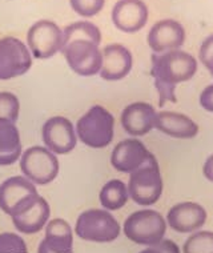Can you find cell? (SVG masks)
I'll return each instance as SVG.
<instances>
[{"label": "cell", "instance_id": "1", "mask_svg": "<svg viewBox=\"0 0 213 253\" xmlns=\"http://www.w3.org/2000/svg\"><path fill=\"white\" fill-rule=\"evenodd\" d=\"M63 48L67 64L79 76H95L101 68V32L88 20L68 24L63 30Z\"/></svg>", "mask_w": 213, "mask_h": 253}, {"label": "cell", "instance_id": "2", "mask_svg": "<svg viewBox=\"0 0 213 253\" xmlns=\"http://www.w3.org/2000/svg\"><path fill=\"white\" fill-rule=\"evenodd\" d=\"M151 60V76L155 80V88L159 93V105L163 107L167 101L176 103V87L195 76L197 60L191 53L180 49L153 53Z\"/></svg>", "mask_w": 213, "mask_h": 253}, {"label": "cell", "instance_id": "3", "mask_svg": "<svg viewBox=\"0 0 213 253\" xmlns=\"http://www.w3.org/2000/svg\"><path fill=\"white\" fill-rule=\"evenodd\" d=\"M78 139L89 148L108 147L115 135V118L103 105H92L76 123Z\"/></svg>", "mask_w": 213, "mask_h": 253}, {"label": "cell", "instance_id": "4", "mask_svg": "<svg viewBox=\"0 0 213 253\" xmlns=\"http://www.w3.org/2000/svg\"><path fill=\"white\" fill-rule=\"evenodd\" d=\"M127 188L130 199L141 207H149L159 201L163 195V177L153 153L143 166L129 173Z\"/></svg>", "mask_w": 213, "mask_h": 253}, {"label": "cell", "instance_id": "5", "mask_svg": "<svg viewBox=\"0 0 213 253\" xmlns=\"http://www.w3.org/2000/svg\"><path fill=\"white\" fill-rule=\"evenodd\" d=\"M122 227L113 214L105 210H87L79 214L75 233L91 243H112L118 239Z\"/></svg>", "mask_w": 213, "mask_h": 253}, {"label": "cell", "instance_id": "6", "mask_svg": "<svg viewBox=\"0 0 213 253\" xmlns=\"http://www.w3.org/2000/svg\"><path fill=\"white\" fill-rule=\"evenodd\" d=\"M123 231L132 243L151 247L164 239L167 221L157 211L140 210L126 218Z\"/></svg>", "mask_w": 213, "mask_h": 253}, {"label": "cell", "instance_id": "7", "mask_svg": "<svg viewBox=\"0 0 213 253\" xmlns=\"http://www.w3.org/2000/svg\"><path fill=\"white\" fill-rule=\"evenodd\" d=\"M59 159L45 147L34 145L20 156V170L23 176L36 185L52 183L59 175Z\"/></svg>", "mask_w": 213, "mask_h": 253}, {"label": "cell", "instance_id": "8", "mask_svg": "<svg viewBox=\"0 0 213 253\" xmlns=\"http://www.w3.org/2000/svg\"><path fill=\"white\" fill-rule=\"evenodd\" d=\"M63 30L56 23L42 19L34 23L27 32V47L36 59H49L63 48Z\"/></svg>", "mask_w": 213, "mask_h": 253}, {"label": "cell", "instance_id": "9", "mask_svg": "<svg viewBox=\"0 0 213 253\" xmlns=\"http://www.w3.org/2000/svg\"><path fill=\"white\" fill-rule=\"evenodd\" d=\"M32 67V55L22 40L13 36L0 39V80L26 75Z\"/></svg>", "mask_w": 213, "mask_h": 253}, {"label": "cell", "instance_id": "10", "mask_svg": "<svg viewBox=\"0 0 213 253\" xmlns=\"http://www.w3.org/2000/svg\"><path fill=\"white\" fill-rule=\"evenodd\" d=\"M39 196L35 184L24 176H12L0 184V210L12 217Z\"/></svg>", "mask_w": 213, "mask_h": 253}, {"label": "cell", "instance_id": "11", "mask_svg": "<svg viewBox=\"0 0 213 253\" xmlns=\"http://www.w3.org/2000/svg\"><path fill=\"white\" fill-rule=\"evenodd\" d=\"M45 148L55 155H67L74 151L78 136L74 124L64 116H53L44 123L42 129Z\"/></svg>", "mask_w": 213, "mask_h": 253}, {"label": "cell", "instance_id": "12", "mask_svg": "<svg viewBox=\"0 0 213 253\" xmlns=\"http://www.w3.org/2000/svg\"><path fill=\"white\" fill-rule=\"evenodd\" d=\"M148 7L143 0H119L111 12L113 26L126 34H135L143 30L148 22Z\"/></svg>", "mask_w": 213, "mask_h": 253}, {"label": "cell", "instance_id": "13", "mask_svg": "<svg viewBox=\"0 0 213 253\" xmlns=\"http://www.w3.org/2000/svg\"><path fill=\"white\" fill-rule=\"evenodd\" d=\"M147 42L153 53H163L180 49L185 43V30L174 19H163L149 30Z\"/></svg>", "mask_w": 213, "mask_h": 253}, {"label": "cell", "instance_id": "14", "mask_svg": "<svg viewBox=\"0 0 213 253\" xmlns=\"http://www.w3.org/2000/svg\"><path fill=\"white\" fill-rule=\"evenodd\" d=\"M152 153L136 137L122 140L111 153V164L122 173H132L143 166Z\"/></svg>", "mask_w": 213, "mask_h": 253}, {"label": "cell", "instance_id": "15", "mask_svg": "<svg viewBox=\"0 0 213 253\" xmlns=\"http://www.w3.org/2000/svg\"><path fill=\"white\" fill-rule=\"evenodd\" d=\"M166 221L177 233H192L203 228L207 221V211L199 203L184 201L168 211Z\"/></svg>", "mask_w": 213, "mask_h": 253}, {"label": "cell", "instance_id": "16", "mask_svg": "<svg viewBox=\"0 0 213 253\" xmlns=\"http://www.w3.org/2000/svg\"><path fill=\"white\" fill-rule=\"evenodd\" d=\"M100 78L107 82H118L128 76L133 66V56L123 44H108L101 51Z\"/></svg>", "mask_w": 213, "mask_h": 253}, {"label": "cell", "instance_id": "17", "mask_svg": "<svg viewBox=\"0 0 213 253\" xmlns=\"http://www.w3.org/2000/svg\"><path fill=\"white\" fill-rule=\"evenodd\" d=\"M156 114L152 105L144 101L127 105L120 118L123 129L133 137L147 135L155 128Z\"/></svg>", "mask_w": 213, "mask_h": 253}, {"label": "cell", "instance_id": "18", "mask_svg": "<svg viewBox=\"0 0 213 253\" xmlns=\"http://www.w3.org/2000/svg\"><path fill=\"white\" fill-rule=\"evenodd\" d=\"M38 253H74V231L64 218L48 221Z\"/></svg>", "mask_w": 213, "mask_h": 253}, {"label": "cell", "instance_id": "19", "mask_svg": "<svg viewBox=\"0 0 213 253\" xmlns=\"http://www.w3.org/2000/svg\"><path fill=\"white\" fill-rule=\"evenodd\" d=\"M51 208L43 196H39L30 207L12 216L13 227L24 235H35L43 229L49 221Z\"/></svg>", "mask_w": 213, "mask_h": 253}, {"label": "cell", "instance_id": "20", "mask_svg": "<svg viewBox=\"0 0 213 253\" xmlns=\"http://www.w3.org/2000/svg\"><path fill=\"white\" fill-rule=\"evenodd\" d=\"M155 128L174 139H193L199 133V126L187 115L161 111L156 114Z\"/></svg>", "mask_w": 213, "mask_h": 253}, {"label": "cell", "instance_id": "21", "mask_svg": "<svg viewBox=\"0 0 213 253\" xmlns=\"http://www.w3.org/2000/svg\"><path fill=\"white\" fill-rule=\"evenodd\" d=\"M22 140L16 123L0 119V167L12 166L20 160Z\"/></svg>", "mask_w": 213, "mask_h": 253}, {"label": "cell", "instance_id": "22", "mask_svg": "<svg viewBox=\"0 0 213 253\" xmlns=\"http://www.w3.org/2000/svg\"><path fill=\"white\" fill-rule=\"evenodd\" d=\"M99 200L105 211H119L129 200L127 184L122 180L113 179L105 183L99 193Z\"/></svg>", "mask_w": 213, "mask_h": 253}, {"label": "cell", "instance_id": "23", "mask_svg": "<svg viewBox=\"0 0 213 253\" xmlns=\"http://www.w3.org/2000/svg\"><path fill=\"white\" fill-rule=\"evenodd\" d=\"M183 253H213V232H193L184 243Z\"/></svg>", "mask_w": 213, "mask_h": 253}, {"label": "cell", "instance_id": "24", "mask_svg": "<svg viewBox=\"0 0 213 253\" xmlns=\"http://www.w3.org/2000/svg\"><path fill=\"white\" fill-rule=\"evenodd\" d=\"M20 114V101L11 92H0V119L16 123Z\"/></svg>", "mask_w": 213, "mask_h": 253}, {"label": "cell", "instance_id": "25", "mask_svg": "<svg viewBox=\"0 0 213 253\" xmlns=\"http://www.w3.org/2000/svg\"><path fill=\"white\" fill-rule=\"evenodd\" d=\"M0 253H28L26 241L18 233H0Z\"/></svg>", "mask_w": 213, "mask_h": 253}, {"label": "cell", "instance_id": "26", "mask_svg": "<svg viewBox=\"0 0 213 253\" xmlns=\"http://www.w3.org/2000/svg\"><path fill=\"white\" fill-rule=\"evenodd\" d=\"M70 4L79 16L92 18L104 8L105 0H70Z\"/></svg>", "mask_w": 213, "mask_h": 253}, {"label": "cell", "instance_id": "27", "mask_svg": "<svg viewBox=\"0 0 213 253\" xmlns=\"http://www.w3.org/2000/svg\"><path fill=\"white\" fill-rule=\"evenodd\" d=\"M199 60L213 78V34L203 40L199 49Z\"/></svg>", "mask_w": 213, "mask_h": 253}, {"label": "cell", "instance_id": "28", "mask_svg": "<svg viewBox=\"0 0 213 253\" xmlns=\"http://www.w3.org/2000/svg\"><path fill=\"white\" fill-rule=\"evenodd\" d=\"M139 253H180V248L173 240L163 239L160 243L151 245V247L143 249Z\"/></svg>", "mask_w": 213, "mask_h": 253}, {"label": "cell", "instance_id": "29", "mask_svg": "<svg viewBox=\"0 0 213 253\" xmlns=\"http://www.w3.org/2000/svg\"><path fill=\"white\" fill-rule=\"evenodd\" d=\"M199 101H200L201 108H204L208 112H213V84L203 89Z\"/></svg>", "mask_w": 213, "mask_h": 253}, {"label": "cell", "instance_id": "30", "mask_svg": "<svg viewBox=\"0 0 213 253\" xmlns=\"http://www.w3.org/2000/svg\"><path fill=\"white\" fill-rule=\"evenodd\" d=\"M203 173H204L205 179L213 183V155H211L205 160L204 166H203Z\"/></svg>", "mask_w": 213, "mask_h": 253}]
</instances>
